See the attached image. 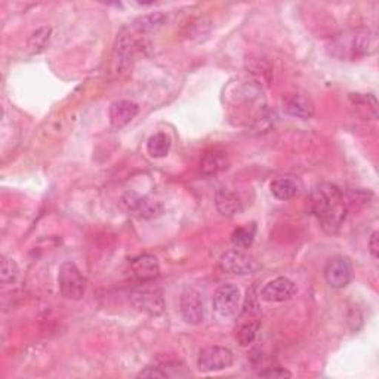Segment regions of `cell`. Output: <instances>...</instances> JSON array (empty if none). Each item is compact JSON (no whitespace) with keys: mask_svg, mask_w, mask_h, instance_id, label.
<instances>
[{"mask_svg":"<svg viewBox=\"0 0 379 379\" xmlns=\"http://www.w3.org/2000/svg\"><path fill=\"white\" fill-rule=\"evenodd\" d=\"M110 123L113 129H122L128 126L129 123L134 120L138 113L139 107L135 102L128 101V100H120L115 101L110 106Z\"/></svg>","mask_w":379,"mask_h":379,"instance_id":"12","label":"cell"},{"mask_svg":"<svg viewBox=\"0 0 379 379\" xmlns=\"http://www.w3.org/2000/svg\"><path fill=\"white\" fill-rule=\"evenodd\" d=\"M227 168H229V159L222 151L212 150L202 157L200 169L203 175H216Z\"/></svg>","mask_w":379,"mask_h":379,"instance_id":"16","label":"cell"},{"mask_svg":"<svg viewBox=\"0 0 379 379\" xmlns=\"http://www.w3.org/2000/svg\"><path fill=\"white\" fill-rule=\"evenodd\" d=\"M297 292L295 282L288 277H277L264 284L260 297L265 302H284L295 297Z\"/></svg>","mask_w":379,"mask_h":379,"instance_id":"10","label":"cell"},{"mask_svg":"<svg viewBox=\"0 0 379 379\" xmlns=\"http://www.w3.org/2000/svg\"><path fill=\"white\" fill-rule=\"evenodd\" d=\"M216 209L224 216H233L242 211V202L239 196L229 188H220L215 194Z\"/></svg>","mask_w":379,"mask_h":379,"instance_id":"14","label":"cell"},{"mask_svg":"<svg viewBox=\"0 0 379 379\" xmlns=\"http://www.w3.org/2000/svg\"><path fill=\"white\" fill-rule=\"evenodd\" d=\"M18 273H20V270H18V265L14 260H2V268H0V279H2V283L15 282L18 277Z\"/></svg>","mask_w":379,"mask_h":379,"instance_id":"24","label":"cell"},{"mask_svg":"<svg viewBox=\"0 0 379 379\" xmlns=\"http://www.w3.org/2000/svg\"><path fill=\"white\" fill-rule=\"evenodd\" d=\"M255 234H257V225L255 224L239 227L231 234V243L236 249H249L255 240Z\"/></svg>","mask_w":379,"mask_h":379,"instance_id":"19","label":"cell"},{"mask_svg":"<svg viewBox=\"0 0 379 379\" xmlns=\"http://www.w3.org/2000/svg\"><path fill=\"white\" fill-rule=\"evenodd\" d=\"M349 100H352L353 106L358 108H367L369 115L372 116V119L378 117V102L376 98L371 93H352L349 95Z\"/></svg>","mask_w":379,"mask_h":379,"instance_id":"22","label":"cell"},{"mask_svg":"<svg viewBox=\"0 0 379 379\" xmlns=\"http://www.w3.org/2000/svg\"><path fill=\"white\" fill-rule=\"evenodd\" d=\"M132 306H134L138 311L146 312V314L151 317L162 316L165 311V301L162 297V292L157 289H138L130 297Z\"/></svg>","mask_w":379,"mask_h":379,"instance_id":"8","label":"cell"},{"mask_svg":"<svg viewBox=\"0 0 379 379\" xmlns=\"http://www.w3.org/2000/svg\"><path fill=\"white\" fill-rule=\"evenodd\" d=\"M270 190L273 196L279 200H290L299 194L301 185L293 178H277L270 184Z\"/></svg>","mask_w":379,"mask_h":379,"instance_id":"15","label":"cell"},{"mask_svg":"<svg viewBox=\"0 0 379 379\" xmlns=\"http://www.w3.org/2000/svg\"><path fill=\"white\" fill-rule=\"evenodd\" d=\"M310 212L317 218L321 230L336 234L347 218V203L341 188L335 184H320L311 192Z\"/></svg>","mask_w":379,"mask_h":379,"instance_id":"1","label":"cell"},{"mask_svg":"<svg viewBox=\"0 0 379 379\" xmlns=\"http://www.w3.org/2000/svg\"><path fill=\"white\" fill-rule=\"evenodd\" d=\"M120 206L126 214L138 216L141 220H151V218H156L163 212L162 203L147 196H139L134 192L122 196Z\"/></svg>","mask_w":379,"mask_h":379,"instance_id":"3","label":"cell"},{"mask_svg":"<svg viewBox=\"0 0 379 379\" xmlns=\"http://www.w3.org/2000/svg\"><path fill=\"white\" fill-rule=\"evenodd\" d=\"M220 268L236 276H249L258 270V264L242 249H231L221 255Z\"/></svg>","mask_w":379,"mask_h":379,"instance_id":"5","label":"cell"},{"mask_svg":"<svg viewBox=\"0 0 379 379\" xmlns=\"http://www.w3.org/2000/svg\"><path fill=\"white\" fill-rule=\"evenodd\" d=\"M325 280L330 288L344 289L353 279V267L345 257H335L325 265Z\"/></svg>","mask_w":379,"mask_h":379,"instance_id":"7","label":"cell"},{"mask_svg":"<svg viewBox=\"0 0 379 379\" xmlns=\"http://www.w3.org/2000/svg\"><path fill=\"white\" fill-rule=\"evenodd\" d=\"M170 151V138L159 132V134L151 135L147 141V153L153 159H162L166 157Z\"/></svg>","mask_w":379,"mask_h":379,"instance_id":"18","label":"cell"},{"mask_svg":"<svg viewBox=\"0 0 379 379\" xmlns=\"http://www.w3.org/2000/svg\"><path fill=\"white\" fill-rule=\"evenodd\" d=\"M212 302L221 317H231L240 308V290L234 284H222L215 290Z\"/></svg>","mask_w":379,"mask_h":379,"instance_id":"9","label":"cell"},{"mask_svg":"<svg viewBox=\"0 0 379 379\" xmlns=\"http://www.w3.org/2000/svg\"><path fill=\"white\" fill-rule=\"evenodd\" d=\"M379 233L374 231L371 234V239H369V252H371L372 257L378 260V252H379Z\"/></svg>","mask_w":379,"mask_h":379,"instance_id":"26","label":"cell"},{"mask_svg":"<svg viewBox=\"0 0 379 379\" xmlns=\"http://www.w3.org/2000/svg\"><path fill=\"white\" fill-rule=\"evenodd\" d=\"M260 376L283 379V378H292V374L289 371H286L284 367H271V369H267V371L260 372Z\"/></svg>","mask_w":379,"mask_h":379,"instance_id":"25","label":"cell"},{"mask_svg":"<svg viewBox=\"0 0 379 379\" xmlns=\"http://www.w3.org/2000/svg\"><path fill=\"white\" fill-rule=\"evenodd\" d=\"M258 326L260 323L255 319L244 321V323L240 325L239 330H237V341H239V344L242 347H248L253 343L255 336H257Z\"/></svg>","mask_w":379,"mask_h":379,"instance_id":"23","label":"cell"},{"mask_svg":"<svg viewBox=\"0 0 379 379\" xmlns=\"http://www.w3.org/2000/svg\"><path fill=\"white\" fill-rule=\"evenodd\" d=\"M234 362V356L229 348L214 345L203 348L197 357V367L202 372H216L229 369Z\"/></svg>","mask_w":379,"mask_h":379,"instance_id":"4","label":"cell"},{"mask_svg":"<svg viewBox=\"0 0 379 379\" xmlns=\"http://www.w3.org/2000/svg\"><path fill=\"white\" fill-rule=\"evenodd\" d=\"M166 23V15L162 12H154L148 15H142L134 21V27L138 33H151L157 30Z\"/></svg>","mask_w":379,"mask_h":379,"instance_id":"20","label":"cell"},{"mask_svg":"<svg viewBox=\"0 0 379 379\" xmlns=\"http://www.w3.org/2000/svg\"><path fill=\"white\" fill-rule=\"evenodd\" d=\"M51 37V28L49 27H42L39 30H36L30 39H28V49L32 54H41L46 49L47 43H49Z\"/></svg>","mask_w":379,"mask_h":379,"instance_id":"21","label":"cell"},{"mask_svg":"<svg viewBox=\"0 0 379 379\" xmlns=\"http://www.w3.org/2000/svg\"><path fill=\"white\" fill-rule=\"evenodd\" d=\"M283 108L289 116L302 120H308L314 116V106H312V102L298 93L289 95V97L284 100Z\"/></svg>","mask_w":379,"mask_h":379,"instance_id":"13","label":"cell"},{"mask_svg":"<svg viewBox=\"0 0 379 379\" xmlns=\"http://www.w3.org/2000/svg\"><path fill=\"white\" fill-rule=\"evenodd\" d=\"M130 273L141 283L153 282L160 276V264L153 255H141L130 261Z\"/></svg>","mask_w":379,"mask_h":379,"instance_id":"11","label":"cell"},{"mask_svg":"<svg viewBox=\"0 0 379 379\" xmlns=\"http://www.w3.org/2000/svg\"><path fill=\"white\" fill-rule=\"evenodd\" d=\"M353 52L356 55H371L376 51V36L375 33L363 30L358 32L352 42Z\"/></svg>","mask_w":379,"mask_h":379,"instance_id":"17","label":"cell"},{"mask_svg":"<svg viewBox=\"0 0 379 379\" xmlns=\"http://www.w3.org/2000/svg\"><path fill=\"white\" fill-rule=\"evenodd\" d=\"M58 286L64 298L79 301L87 293L88 282L83 273L73 262H64L58 273Z\"/></svg>","mask_w":379,"mask_h":379,"instance_id":"2","label":"cell"},{"mask_svg":"<svg viewBox=\"0 0 379 379\" xmlns=\"http://www.w3.org/2000/svg\"><path fill=\"white\" fill-rule=\"evenodd\" d=\"M179 311H181V316L185 320V323L197 326L200 325L205 320V302L200 295V292L187 288L181 293V298H179Z\"/></svg>","mask_w":379,"mask_h":379,"instance_id":"6","label":"cell"}]
</instances>
